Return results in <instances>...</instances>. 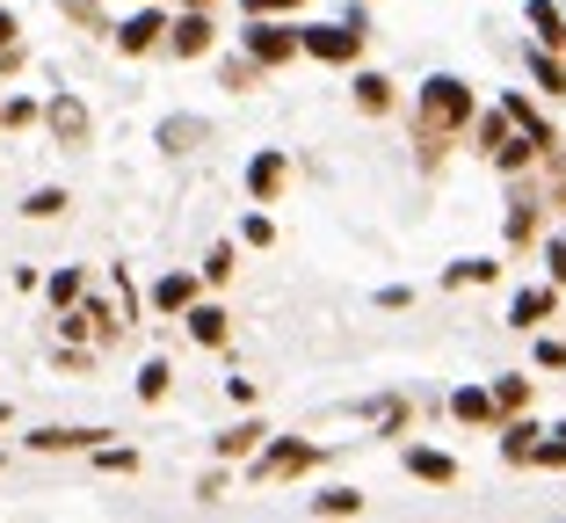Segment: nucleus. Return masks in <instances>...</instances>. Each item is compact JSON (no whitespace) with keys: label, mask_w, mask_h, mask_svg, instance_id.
<instances>
[{"label":"nucleus","mask_w":566,"mask_h":523,"mask_svg":"<svg viewBox=\"0 0 566 523\" xmlns=\"http://www.w3.org/2000/svg\"><path fill=\"white\" fill-rule=\"evenodd\" d=\"M298 51H313V59L342 66V59L364 51V30H356V22H319V30H298Z\"/></svg>","instance_id":"nucleus-1"},{"label":"nucleus","mask_w":566,"mask_h":523,"mask_svg":"<svg viewBox=\"0 0 566 523\" xmlns=\"http://www.w3.org/2000/svg\"><path fill=\"white\" fill-rule=\"evenodd\" d=\"M421 117H429V124H465L472 117L465 81H429V87H421Z\"/></svg>","instance_id":"nucleus-2"},{"label":"nucleus","mask_w":566,"mask_h":523,"mask_svg":"<svg viewBox=\"0 0 566 523\" xmlns=\"http://www.w3.org/2000/svg\"><path fill=\"white\" fill-rule=\"evenodd\" d=\"M248 51L262 59V66H283V59L298 51V30H276V22H262V15H254V30H248Z\"/></svg>","instance_id":"nucleus-3"},{"label":"nucleus","mask_w":566,"mask_h":523,"mask_svg":"<svg viewBox=\"0 0 566 523\" xmlns=\"http://www.w3.org/2000/svg\"><path fill=\"white\" fill-rule=\"evenodd\" d=\"M167 44L182 51V59H197V51H211V22H203V8H189L182 22H167Z\"/></svg>","instance_id":"nucleus-4"},{"label":"nucleus","mask_w":566,"mask_h":523,"mask_svg":"<svg viewBox=\"0 0 566 523\" xmlns=\"http://www.w3.org/2000/svg\"><path fill=\"white\" fill-rule=\"evenodd\" d=\"M160 36H167L160 8H138V15H132V22H124V30H117V44H124V51H153V44H160Z\"/></svg>","instance_id":"nucleus-5"},{"label":"nucleus","mask_w":566,"mask_h":523,"mask_svg":"<svg viewBox=\"0 0 566 523\" xmlns=\"http://www.w3.org/2000/svg\"><path fill=\"white\" fill-rule=\"evenodd\" d=\"M313 466V443H276V451H262V466L254 473L262 480H283V473H305Z\"/></svg>","instance_id":"nucleus-6"},{"label":"nucleus","mask_w":566,"mask_h":523,"mask_svg":"<svg viewBox=\"0 0 566 523\" xmlns=\"http://www.w3.org/2000/svg\"><path fill=\"white\" fill-rule=\"evenodd\" d=\"M153 305H160V313H189V305H197V276H160V284H153Z\"/></svg>","instance_id":"nucleus-7"},{"label":"nucleus","mask_w":566,"mask_h":523,"mask_svg":"<svg viewBox=\"0 0 566 523\" xmlns=\"http://www.w3.org/2000/svg\"><path fill=\"white\" fill-rule=\"evenodd\" d=\"M189 335H197L203 349H211V342H226V313H218V305H189Z\"/></svg>","instance_id":"nucleus-8"},{"label":"nucleus","mask_w":566,"mask_h":523,"mask_svg":"<svg viewBox=\"0 0 566 523\" xmlns=\"http://www.w3.org/2000/svg\"><path fill=\"white\" fill-rule=\"evenodd\" d=\"M450 415H458V422H486V415H494V393H486V386H465L458 400H450Z\"/></svg>","instance_id":"nucleus-9"},{"label":"nucleus","mask_w":566,"mask_h":523,"mask_svg":"<svg viewBox=\"0 0 566 523\" xmlns=\"http://www.w3.org/2000/svg\"><path fill=\"white\" fill-rule=\"evenodd\" d=\"M36 451H81V443H95V429H36Z\"/></svg>","instance_id":"nucleus-10"},{"label":"nucleus","mask_w":566,"mask_h":523,"mask_svg":"<svg viewBox=\"0 0 566 523\" xmlns=\"http://www.w3.org/2000/svg\"><path fill=\"white\" fill-rule=\"evenodd\" d=\"M276 182H283V160H276V153H262V160L248 168V189H254V197H276Z\"/></svg>","instance_id":"nucleus-11"},{"label":"nucleus","mask_w":566,"mask_h":523,"mask_svg":"<svg viewBox=\"0 0 566 523\" xmlns=\"http://www.w3.org/2000/svg\"><path fill=\"white\" fill-rule=\"evenodd\" d=\"M531 30H537V44H559V36H566L559 8H545V0H537V8H531Z\"/></svg>","instance_id":"nucleus-12"},{"label":"nucleus","mask_w":566,"mask_h":523,"mask_svg":"<svg viewBox=\"0 0 566 523\" xmlns=\"http://www.w3.org/2000/svg\"><path fill=\"white\" fill-rule=\"evenodd\" d=\"M545 313H552V291H523L516 299V327H537Z\"/></svg>","instance_id":"nucleus-13"},{"label":"nucleus","mask_w":566,"mask_h":523,"mask_svg":"<svg viewBox=\"0 0 566 523\" xmlns=\"http://www.w3.org/2000/svg\"><path fill=\"white\" fill-rule=\"evenodd\" d=\"M319 516H356V509H364V494H349V488H334V494H319Z\"/></svg>","instance_id":"nucleus-14"},{"label":"nucleus","mask_w":566,"mask_h":523,"mask_svg":"<svg viewBox=\"0 0 566 523\" xmlns=\"http://www.w3.org/2000/svg\"><path fill=\"white\" fill-rule=\"evenodd\" d=\"M407 466H415L421 480H450V458L443 451H407Z\"/></svg>","instance_id":"nucleus-15"},{"label":"nucleus","mask_w":566,"mask_h":523,"mask_svg":"<svg viewBox=\"0 0 566 523\" xmlns=\"http://www.w3.org/2000/svg\"><path fill=\"white\" fill-rule=\"evenodd\" d=\"M22 211H30V219H59V211H66V189H36Z\"/></svg>","instance_id":"nucleus-16"},{"label":"nucleus","mask_w":566,"mask_h":523,"mask_svg":"<svg viewBox=\"0 0 566 523\" xmlns=\"http://www.w3.org/2000/svg\"><path fill=\"white\" fill-rule=\"evenodd\" d=\"M356 102H364V109H385V102H392V87H385L378 73H364V81H356Z\"/></svg>","instance_id":"nucleus-17"},{"label":"nucleus","mask_w":566,"mask_h":523,"mask_svg":"<svg viewBox=\"0 0 566 523\" xmlns=\"http://www.w3.org/2000/svg\"><path fill=\"white\" fill-rule=\"evenodd\" d=\"M167 378H175L167 364H146V372H138V400H160V393H167Z\"/></svg>","instance_id":"nucleus-18"},{"label":"nucleus","mask_w":566,"mask_h":523,"mask_svg":"<svg viewBox=\"0 0 566 523\" xmlns=\"http://www.w3.org/2000/svg\"><path fill=\"white\" fill-rule=\"evenodd\" d=\"M254 443H262V429H254V422H248V429H233V437H218V451H226V458H248V451H254Z\"/></svg>","instance_id":"nucleus-19"},{"label":"nucleus","mask_w":566,"mask_h":523,"mask_svg":"<svg viewBox=\"0 0 566 523\" xmlns=\"http://www.w3.org/2000/svg\"><path fill=\"white\" fill-rule=\"evenodd\" d=\"M51 124H59V132H66V138H81V132H87V117H81V102H59V109H51Z\"/></svg>","instance_id":"nucleus-20"},{"label":"nucleus","mask_w":566,"mask_h":523,"mask_svg":"<svg viewBox=\"0 0 566 523\" xmlns=\"http://www.w3.org/2000/svg\"><path fill=\"white\" fill-rule=\"evenodd\" d=\"M51 299H59V305L81 299V270H59V276H51Z\"/></svg>","instance_id":"nucleus-21"},{"label":"nucleus","mask_w":566,"mask_h":523,"mask_svg":"<svg viewBox=\"0 0 566 523\" xmlns=\"http://www.w3.org/2000/svg\"><path fill=\"white\" fill-rule=\"evenodd\" d=\"M523 393H531L523 378H501V386H494V407H523Z\"/></svg>","instance_id":"nucleus-22"},{"label":"nucleus","mask_w":566,"mask_h":523,"mask_svg":"<svg viewBox=\"0 0 566 523\" xmlns=\"http://www.w3.org/2000/svg\"><path fill=\"white\" fill-rule=\"evenodd\" d=\"M531 458H537V466H566V429H559V437H552V443H537Z\"/></svg>","instance_id":"nucleus-23"},{"label":"nucleus","mask_w":566,"mask_h":523,"mask_svg":"<svg viewBox=\"0 0 566 523\" xmlns=\"http://www.w3.org/2000/svg\"><path fill=\"white\" fill-rule=\"evenodd\" d=\"M203 276H211V284H218V276H233V248H211V262H203Z\"/></svg>","instance_id":"nucleus-24"},{"label":"nucleus","mask_w":566,"mask_h":523,"mask_svg":"<svg viewBox=\"0 0 566 523\" xmlns=\"http://www.w3.org/2000/svg\"><path fill=\"white\" fill-rule=\"evenodd\" d=\"M472 276L486 284V276H494V262H458V270H450V284H472Z\"/></svg>","instance_id":"nucleus-25"},{"label":"nucleus","mask_w":566,"mask_h":523,"mask_svg":"<svg viewBox=\"0 0 566 523\" xmlns=\"http://www.w3.org/2000/svg\"><path fill=\"white\" fill-rule=\"evenodd\" d=\"M283 8H298V0H248V15H283Z\"/></svg>","instance_id":"nucleus-26"},{"label":"nucleus","mask_w":566,"mask_h":523,"mask_svg":"<svg viewBox=\"0 0 566 523\" xmlns=\"http://www.w3.org/2000/svg\"><path fill=\"white\" fill-rule=\"evenodd\" d=\"M0 44H15V15L8 8H0Z\"/></svg>","instance_id":"nucleus-27"},{"label":"nucleus","mask_w":566,"mask_h":523,"mask_svg":"<svg viewBox=\"0 0 566 523\" xmlns=\"http://www.w3.org/2000/svg\"><path fill=\"white\" fill-rule=\"evenodd\" d=\"M182 8H203V0H182Z\"/></svg>","instance_id":"nucleus-28"}]
</instances>
